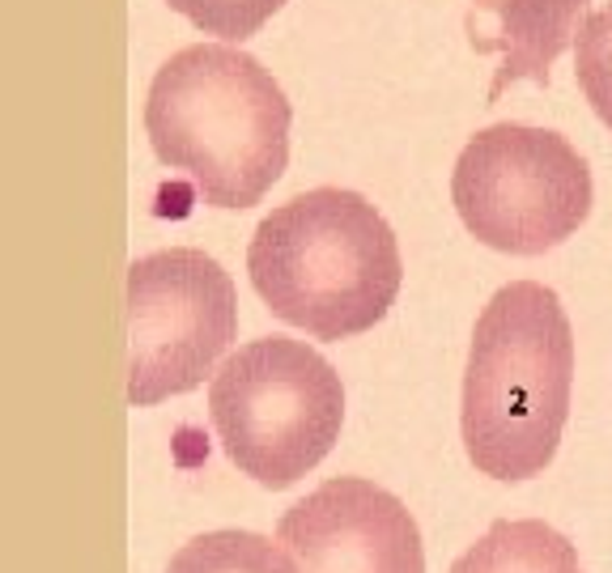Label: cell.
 <instances>
[{"label": "cell", "instance_id": "cell-5", "mask_svg": "<svg viewBox=\"0 0 612 573\" xmlns=\"http://www.w3.org/2000/svg\"><path fill=\"white\" fill-rule=\"evenodd\" d=\"M451 200L468 234L502 255H545L591 213V166L553 128L489 124L459 149Z\"/></svg>", "mask_w": 612, "mask_h": 573}, {"label": "cell", "instance_id": "cell-3", "mask_svg": "<svg viewBox=\"0 0 612 573\" xmlns=\"http://www.w3.org/2000/svg\"><path fill=\"white\" fill-rule=\"evenodd\" d=\"M247 272L264 306L315 340L370 332L405 285L392 226L366 195L345 188H315L277 204L255 226Z\"/></svg>", "mask_w": 612, "mask_h": 573}, {"label": "cell", "instance_id": "cell-7", "mask_svg": "<svg viewBox=\"0 0 612 573\" xmlns=\"http://www.w3.org/2000/svg\"><path fill=\"white\" fill-rule=\"evenodd\" d=\"M277 539L298 573H425L417 519L366 476L323 480L281 514Z\"/></svg>", "mask_w": 612, "mask_h": 573}, {"label": "cell", "instance_id": "cell-11", "mask_svg": "<svg viewBox=\"0 0 612 573\" xmlns=\"http://www.w3.org/2000/svg\"><path fill=\"white\" fill-rule=\"evenodd\" d=\"M574 77L591 111L612 128V0L587 13L574 43Z\"/></svg>", "mask_w": 612, "mask_h": 573}, {"label": "cell", "instance_id": "cell-2", "mask_svg": "<svg viewBox=\"0 0 612 573\" xmlns=\"http://www.w3.org/2000/svg\"><path fill=\"white\" fill-rule=\"evenodd\" d=\"M574 391V328L540 281H510L472 328L459 437L481 476H540L561 446Z\"/></svg>", "mask_w": 612, "mask_h": 573}, {"label": "cell", "instance_id": "cell-8", "mask_svg": "<svg viewBox=\"0 0 612 573\" xmlns=\"http://www.w3.org/2000/svg\"><path fill=\"white\" fill-rule=\"evenodd\" d=\"M591 0H472V13H494V30H468L476 51H502V68L494 73L489 102L510 81L549 86V68L565 48L578 43Z\"/></svg>", "mask_w": 612, "mask_h": 573}, {"label": "cell", "instance_id": "cell-12", "mask_svg": "<svg viewBox=\"0 0 612 573\" xmlns=\"http://www.w3.org/2000/svg\"><path fill=\"white\" fill-rule=\"evenodd\" d=\"M166 4L175 13H183L204 35H217L226 43H243L285 0H166Z\"/></svg>", "mask_w": 612, "mask_h": 573}, {"label": "cell", "instance_id": "cell-4", "mask_svg": "<svg viewBox=\"0 0 612 573\" xmlns=\"http://www.w3.org/2000/svg\"><path fill=\"white\" fill-rule=\"evenodd\" d=\"M208 421L226 459L277 493L332 455L345 425V386L310 344L264 335L217 366Z\"/></svg>", "mask_w": 612, "mask_h": 573}, {"label": "cell", "instance_id": "cell-6", "mask_svg": "<svg viewBox=\"0 0 612 573\" xmlns=\"http://www.w3.org/2000/svg\"><path fill=\"white\" fill-rule=\"evenodd\" d=\"M239 335L230 272L196 246L153 251L128 264V404L153 408L217 374Z\"/></svg>", "mask_w": 612, "mask_h": 573}, {"label": "cell", "instance_id": "cell-10", "mask_svg": "<svg viewBox=\"0 0 612 573\" xmlns=\"http://www.w3.org/2000/svg\"><path fill=\"white\" fill-rule=\"evenodd\" d=\"M166 573H298L281 539L255 531H204L183 544Z\"/></svg>", "mask_w": 612, "mask_h": 573}, {"label": "cell", "instance_id": "cell-9", "mask_svg": "<svg viewBox=\"0 0 612 573\" xmlns=\"http://www.w3.org/2000/svg\"><path fill=\"white\" fill-rule=\"evenodd\" d=\"M451 573H583L578 548L540 519H498Z\"/></svg>", "mask_w": 612, "mask_h": 573}, {"label": "cell", "instance_id": "cell-1", "mask_svg": "<svg viewBox=\"0 0 612 573\" xmlns=\"http://www.w3.org/2000/svg\"><path fill=\"white\" fill-rule=\"evenodd\" d=\"M294 106L277 77L234 43H192L153 73L145 132L162 166L204 204L252 208L290 166Z\"/></svg>", "mask_w": 612, "mask_h": 573}]
</instances>
